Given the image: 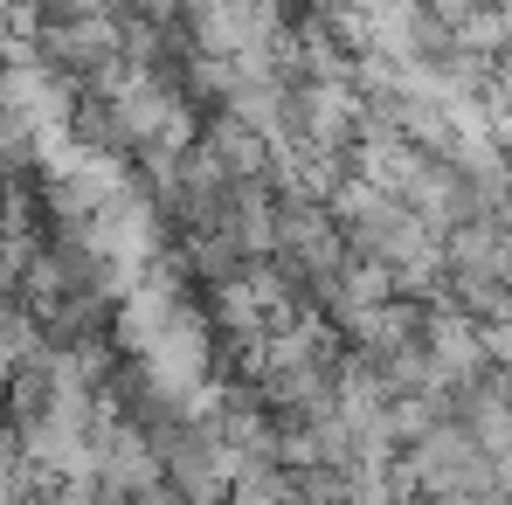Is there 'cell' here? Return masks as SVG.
Returning <instances> with one entry per match:
<instances>
[{
	"instance_id": "5",
	"label": "cell",
	"mask_w": 512,
	"mask_h": 505,
	"mask_svg": "<svg viewBox=\"0 0 512 505\" xmlns=\"http://www.w3.org/2000/svg\"><path fill=\"white\" fill-rule=\"evenodd\" d=\"M201 146L229 180H270V167H277V146L229 111H201Z\"/></svg>"
},
{
	"instance_id": "8",
	"label": "cell",
	"mask_w": 512,
	"mask_h": 505,
	"mask_svg": "<svg viewBox=\"0 0 512 505\" xmlns=\"http://www.w3.org/2000/svg\"><path fill=\"white\" fill-rule=\"evenodd\" d=\"M7 305H21V277H14L7 256H0V312H7Z\"/></svg>"
},
{
	"instance_id": "7",
	"label": "cell",
	"mask_w": 512,
	"mask_h": 505,
	"mask_svg": "<svg viewBox=\"0 0 512 505\" xmlns=\"http://www.w3.org/2000/svg\"><path fill=\"white\" fill-rule=\"evenodd\" d=\"M478 333H485V367H492V374H512V319L478 326Z\"/></svg>"
},
{
	"instance_id": "1",
	"label": "cell",
	"mask_w": 512,
	"mask_h": 505,
	"mask_svg": "<svg viewBox=\"0 0 512 505\" xmlns=\"http://www.w3.org/2000/svg\"><path fill=\"white\" fill-rule=\"evenodd\" d=\"M270 201H277L270 208V263L305 298V291H319L346 263V236H340V222H333V208L312 201L305 187H270Z\"/></svg>"
},
{
	"instance_id": "4",
	"label": "cell",
	"mask_w": 512,
	"mask_h": 505,
	"mask_svg": "<svg viewBox=\"0 0 512 505\" xmlns=\"http://www.w3.org/2000/svg\"><path fill=\"white\" fill-rule=\"evenodd\" d=\"M443 277H492L512 291V229L492 215L443 229Z\"/></svg>"
},
{
	"instance_id": "2",
	"label": "cell",
	"mask_w": 512,
	"mask_h": 505,
	"mask_svg": "<svg viewBox=\"0 0 512 505\" xmlns=\"http://www.w3.org/2000/svg\"><path fill=\"white\" fill-rule=\"evenodd\" d=\"M153 457H160V485H167L180 505H229L236 499V464L215 436L208 416H187V422H167L153 436Z\"/></svg>"
},
{
	"instance_id": "3",
	"label": "cell",
	"mask_w": 512,
	"mask_h": 505,
	"mask_svg": "<svg viewBox=\"0 0 512 505\" xmlns=\"http://www.w3.org/2000/svg\"><path fill=\"white\" fill-rule=\"evenodd\" d=\"M423 353L429 367H436V381L457 395V388H471V381H485L492 367H485V333L457 312V305H423Z\"/></svg>"
},
{
	"instance_id": "6",
	"label": "cell",
	"mask_w": 512,
	"mask_h": 505,
	"mask_svg": "<svg viewBox=\"0 0 512 505\" xmlns=\"http://www.w3.org/2000/svg\"><path fill=\"white\" fill-rule=\"evenodd\" d=\"M485 111L499 118V132H512V49L492 63V77H485Z\"/></svg>"
}]
</instances>
